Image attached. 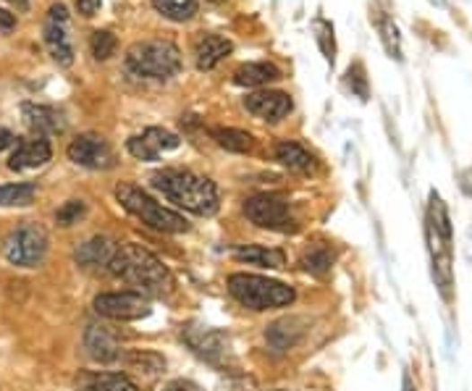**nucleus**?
I'll list each match as a JSON object with an SVG mask.
<instances>
[{
    "mask_svg": "<svg viewBox=\"0 0 472 391\" xmlns=\"http://www.w3.org/2000/svg\"><path fill=\"white\" fill-rule=\"evenodd\" d=\"M110 274L136 286L144 297H166L176 286L169 268L150 249L139 245H118V252L110 263Z\"/></svg>",
    "mask_w": 472,
    "mask_h": 391,
    "instance_id": "nucleus-1",
    "label": "nucleus"
},
{
    "mask_svg": "<svg viewBox=\"0 0 472 391\" xmlns=\"http://www.w3.org/2000/svg\"><path fill=\"white\" fill-rule=\"evenodd\" d=\"M153 187L163 192L170 203L195 215H213L218 211V189L210 178L192 171H158Z\"/></svg>",
    "mask_w": 472,
    "mask_h": 391,
    "instance_id": "nucleus-2",
    "label": "nucleus"
},
{
    "mask_svg": "<svg viewBox=\"0 0 472 391\" xmlns=\"http://www.w3.org/2000/svg\"><path fill=\"white\" fill-rule=\"evenodd\" d=\"M127 72L139 79H173L181 69V53L169 39H144L127 50Z\"/></svg>",
    "mask_w": 472,
    "mask_h": 391,
    "instance_id": "nucleus-3",
    "label": "nucleus"
},
{
    "mask_svg": "<svg viewBox=\"0 0 472 391\" xmlns=\"http://www.w3.org/2000/svg\"><path fill=\"white\" fill-rule=\"evenodd\" d=\"M229 291L239 305L249 310H275L297 300V291L292 286L281 284L275 279H266V276H255V274L229 276Z\"/></svg>",
    "mask_w": 472,
    "mask_h": 391,
    "instance_id": "nucleus-4",
    "label": "nucleus"
},
{
    "mask_svg": "<svg viewBox=\"0 0 472 391\" xmlns=\"http://www.w3.org/2000/svg\"><path fill=\"white\" fill-rule=\"evenodd\" d=\"M428 239L433 255V276L443 300H451V221L439 192H431L428 205Z\"/></svg>",
    "mask_w": 472,
    "mask_h": 391,
    "instance_id": "nucleus-5",
    "label": "nucleus"
},
{
    "mask_svg": "<svg viewBox=\"0 0 472 391\" xmlns=\"http://www.w3.org/2000/svg\"><path fill=\"white\" fill-rule=\"evenodd\" d=\"M116 197L124 205V211L136 215L144 226L155 229V231H166V234H181L189 229V223L184 221V215H179L170 208H163L158 200H153L144 189H139L135 184H118L116 187Z\"/></svg>",
    "mask_w": 472,
    "mask_h": 391,
    "instance_id": "nucleus-6",
    "label": "nucleus"
},
{
    "mask_svg": "<svg viewBox=\"0 0 472 391\" xmlns=\"http://www.w3.org/2000/svg\"><path fill=\"white\" fill-rule=\"evenodd\" d=\"M3 255L11 265L37 268L48 255V231L37 223L19 226L3 245Z\"/></svg>",
    "mask_w": 472,
    "mask_h": 391,
    "instance_id": "nucleus-7",
    "label": "nucleus"
},
{
    "mask_svg": "<svg viewBox=\"0 0 472 391\" xmlns=\"http://www.w3.org/2000/svg\"><path fill=\"white\" fill-rule=\"evenodd\" d=\"M244 215L270 231H292L294 229V215L289 200H284L281 195H255L244 203Z\"/></svg>",
    "mask_w": 472,
    "mask_h": 391,
    "instance_id": "nucleus-8",
    "label": "nucleus"
},
{
    "mask_svg": "<svg viewBox=\"0 0 472 391\" xmlns=\"http://www.w3.org/2000/svg\"><path fill=\"white\" fill-rule=\"evenodd\" d=\"M95 310L110 320H139L150 316V300L139 291H105L95 297Z\"/></svg>",
    "mask_w": 472,
    "mask_h": 391,
    "instance_id": "nucleus-9",
    "label": "nucleus"
},
{
    "mask_svg": "<svg viewBox=\"0 0 472 391\" xmlns=\"http://www.w3.org/2000/svg\"><path fill=\"white\" fill-rule=\"evenodd\" d=\"M68 8L64 3L50 5L48 22H45V45L58 66H71L74 64V45L68 39Z\"/></svg>",
    "mask_w": 472,
    "mask_h": 391,
    "instance_id": "nucleus-10",
    "label": "nucleus"
},
{
    "mask_svg": "<svg viewBox=\"0 0 472 391\" xmlns=\"http://www.w3.org/2000/svg\"><path fill=\"white\" fill-rule=\"evenodd\" d=\"M66 152L68 161H74L76 166L95 169V171L110 169V166L116 163L110 144L105 143L101 135H79L76 140H71Z\"/></svg>",
    "mask_w": 472,
    "mask_h": 391,
    "instance_id": "nucleus-11",
    "label": "nucleus"
},
{
    "mask_svg": "<svg viewBox=\"0 0 472 391\" xmlns=\"http://www.w3.org/2000/svg\"><path fill=\"white\" fill-rule=\"evenodd\" d=\"M118 252V245L108 237H92L84 245H79L74 252V260L82 271L90 274H110V263Z\"/></svg>",
    "mask_w": 472,
    "mask_h": 391,
    "instance_id": "nucleus-12",
    "label": "nucleus"
},
{
    "mask_svg": "<svg viewBox=\"0 0 472 391\" xmlns=\"http://www.w3.org/2000/svg\"><path fill=\"white\" fill-rule=\"evenodd\" d=\"M173 147H179V137L169 129H161V126H150L127 143V150L135 155L136 161H147V163L158 161L161 152L173 150Z\"/></svg>",
    "mask_w": 472,
    "mask_h": 391,
    "instance_id": "nucleus-13",
    "label": "nucleus"
},
{
    "mask_svg": "<svg viewBox=\"0 0 472 391\" xmlns=\"http://www.w3.org/2000/svg\"><path fill=\"white\" fill-rule=\"evenodd\" d=\"M244 108L263 118V121H270V124H278L281 118L289 116L292 110V98L286 92H273V90H266V92H252L244 98Z\"/></svg>",
    "mask_w": 472,
    "mask_h": 391,
    "instance_id": "nucleus-14",
    "label": "nucleus"
},
{
    "mask_svg": "<svg viewBox=\"0 0 472 391\" xmlns=\"http://www.w3.org/2000/svg\"><path fill=\"white\" fill-rule=\"evenodd\" d=\"M53 150H50V143L37 137V140H24V143L16 144L11 161H8V169L11 171H32V169H39L50 161Z\"/></svg>",
    "mask_w": 472,
    "mask_h": 391,
    "instance_id": "nucleus-15",
    "label": "nucleus"
},
{
    "mask_svg": "<svg viewBox=\"0 0 472 391\" xmlns=\"http://www.w3.org/2000/svg\"><path fill=\"white\" fill-rule=\"evenodd\" d=\"M22 113H24L27 126H30L32 132H37L39 137L58 135V132H64V129H66V121H64V116H61L56 108L24 103V106H22Z\"/></svg>",
    "mask_w": 472,
    "mask_h": 391,
    "instance_id": "nucleus-16",
    "label": "nucleus"
},
{
    "mask_svg": "<svg viewBox=\"0 0 472 391\" xmlns=\"http://www.w3.org/2000/svg\"><path fill=\"white\" fill-rule=\"evenodd\" d=\"M234 50V45H232V39H226V37L221 35H205L197 39V45H195V58H197V69L200 72H210V69H215L229 53Z\"/></svg>",
    "mask_w": 472,
    "mask_h": 391,
    "instance_id": "nucleus-17",
    "label": "nucleus"
},
{
    "mask_svg": "<svg viewBox=\"0 0 472 391\" xmlns=\"http://www.w3.org/2000/svg\"><path fill=\"white\" fill-rule=\"evenodd\" d=\"M84 350H87V355L92 357V360H98V362H113V360L121 357L118 342L102 326H90L87 328V334H84Z\"/></svg>",
    "mask_w": 472,
    "mask_h": 391,
    "instance_id": "nucleus-18",
    "label": "nucleus"
},
{
    "mask_svg": "<svg viewBox=\"0 0 472 391\" xmlns=\"http://www.w3.org/2000/svg\"><path fill=\"white\" fill-rule=\"evenodd\" d=\"M281 79V69L268 61H258V64H244L234 72V82L239 87H263Z\"/></svg>",
    "mask_w": 472,
    "mask_h": 391,
    "instance_id": "nucleus-19",
    "label": "nucleus"
},
{
    "mask_svg": "<svg viewBox=\"0 0 472 391\" xmlns=\"http://www.w3.org/2000/svg\"><path fill=\"white\" fill-rule=\"evenodd\" d=\"M334 260H337V255H334V249L331 245H326V242H315V245H310V248L302 252V268L307 274H312V276H318V279H323V276H328L331 274V268H334Z\"/></svg>",
    "mask_w": 472,
    "mask_h": 391,
    "instance_id": "nucleus-20",
    "label": "nucleus"
},
{
    "mask_svg": "<svg viewBox=\"0 0 472 391\" xmlns=\"http://www.w3.org/2000/svg\"><path fill=\"white\" fill-rule=\"evenodd\" d=\"M234 257L239 263H249V265H260V268H284L286 265V255L281 249L260 248V245L236 248Z\"/></svg>",
    "mask_w": 472,
    "mask_h": 391,
    "instance_id": "nucleus-21",
    "label": "nucleus"
},
{
    "mask_svg": "<svg viewBox=\"0 0 472 391\" xmlns=\"http://www.w3.org/2000/svg\"><path fill=\"white\" fill-rule=\"evenodd\" d=\"M275 161L281 166H286L289 171H312L315 169V158L300 143L275 144Z\"/></svg>",
    "mask_w": 472,
    "mask_h": 391,
    "instance_id": "nucleus-22",
    "label": "nucleus"
},
{
    "mask_svg": "<svg viewBox=\"0 0 472 391\" xmlns=\"http://www.w3.org/2000/svg\"><path fill=\"white\" fill-rule=\"evenodd\" d=\"M34 195H37V184H30V181L3 184L0 187V205L3 208H27V205H32Z\"/></svg>",
    "mask_w": 472,
    "mask_h": 391,
    "instance_id": "nucleus-23",
    "label": "nucleus"
},
{
    "mask_svg": "<svg viewBox=\"0 0 472 391\" xmlns=\"http://www.w3.org/2000/svg\"><path fill=\"white\" fill-rule=\"evenodd\" d=\"M79 391H136V387L121 373H98L90 376Z\"/></svg>",
    "mask_w": 472,
    "mask_h": 391,
    "instance_id": "nucleus-24",
    "label": "nucleus"
},
{
    "mask_svg": "<svg viewBox=\"0 0 472 391\" xmlns=\"http://www.w3.org/2000/svg\"><path fill=\"white\" fill-rule=\"evenodd\" d=\"M375 27H378V32H380V39H383L389 56L397 58V61H402V37H399V27H397L383 11H378V16H375Z\"/></svg>",
    "mask_w": 472,
    "mask_h": 391,
    "instance_id": "nucleus-25",
    "label": "nucleus"
},
{
    "mask_svg": "<svg viewBox=\"0 0 472 391\" xmlns=\"http://www.w3.org/2000/svg\"><path fill=\"white\" fill-rule=\"evenodd\" d=\"M213 140L229 152H249L255 147L252 135H247L241 129H213Z\"/></svg>",
    "mask_w": 472,
    "mask_h": 391,
    "instance_id": "nucleus-26",
    "label": "nucleus"
},
{
    "mask_svg": "<svg viewBox=\"0 0 472 391\" xmlns=\"http://www.w3.org/2000/svg\"><path fill=\"white\" fill-rule=\"evenodd\" d=\"M153 5L170 22H189L197 13V0H153Z\"/></svg>",
    "mask_w": 472,
    "mask_h": 391,
    "instance_id": "nucleus-27",
    "label": "nucleus"
},
{
    "mask_svg": "<svg viewBox=\"0 0 472 391\" xmlns=\"http://www.w3.org/2000/svg\"><path fill=\"white\" fill-rule=\"evenodd\" d=\"M312 30H315V39H318L323 56L334 64V53H337V45H334V27H331L326 19H315V22H312Z\"/></svg>",
    "mask_w": 472,
    "mask_h": 391,
    "instance_id": "nucleus-28",
    "label": "nucleus"
},
{
    "mask_svg": "<svg viewBox=\"0 0 472 391\" xmlns=\"http://www.w3.org/2000/svg\"><path fill=\"white\" fill-rule=\"evenodd\" d=\"M116 48H118V39H116L113 32L98 30V32L92 35V56H95L98 61H108L110 56H116Z\"/></svg>",
    "mask_w": 472,
    "mask_h": 391,
    "instance_id": "nucleus-29",
    "label": "nucleus"
},
{
    "mask_svg": "<svg viewBox=\"0 0 472 391\" xmlns=\"http://www.w3.org/2000/svg\"><path fill=\"white\" fill-rule=\"evenodd\" d=\"M129 365H135L139 373L155 376L166 368V360L155 352H135V355H129Z\"/></svg>",
    "mask_w": 472,
    "mask_h": 391,
    "instance_id": "nucleus-30",
    "label": "nucleus"
},
{
    "mask_svg": "<svg viewBox=\"0 0 472 391\" xmlns=\"http://www.w3.org/2000/svg\"><path fill=\"white\" fill-rule=\"evenodd\" d=\"M84 213H87V205H84L82 200H68V203H64V205L58 208L56 221H58L61 226H74V223H79V218H84Z\"/></svg>",
    "mask_w": 472,
    "mask_h": 391,
    "instance_id": "nucleus-31",
    "label": "nucleus"
},
{
    "mask_svg": "<svg viewBox=\"0 0 472 391\" xmlns=\"http://www.w3.org/2000/svg\"><path fill=\"white\" fill-rule=\"evenodd\" d=\"M76 3V11L82 13V16H95L98 11H101V5H102V0H74Z\"/></svg>",
    "mask_w": 472,
    "mask_h": 391,
    "instance_id": "nucleus-32",
    "label": "nucleus"
},
{
    "mask_svg": "<svg viewBox=\"0 0 472 391\" xmlns=\"http://www.w3.org/2000/svg\"><path fill=\"white\" fill-rule=\"evenodd\" d=\"M346 76H354V82L360 84V87H357V95L365 100V98H368V87H365V72H363V66H360V64H354V66L349 69Z\"/></svg>",
    "mask_w": 472,
    "mask_h": 391,
    "instance_id": "nucleus-33",
    "label": "nucleus"
},
{
    "mask_svg": "<svg viewBox=\"0 0 472 391\" xmlns=\"http://www.w3.org/2000/svg\"><path fill=\"white\" fill-rule=\"evenodd\" d=\"M13 27H16V16H13L11 11L0 8V32H8V30H13Z\"/></svg>",
    "mask_w": 472,
    "mask_h": 391,
    "instance_id": "nucleus-34",
    "label": "nucleus"
},
{
    "mask_svg": "<svg viewBox=\"0 0 472 391\" xmlns=\"http://www.w3.org/2000/svg\"><path fill=\"white\" fill-rule=\"evenodd\" d=\"M163 391H203L197 384H192V381H173L169 384Z\"/></svg>",
    "mask_w": 472,
    "mask_h": 391,
    "instance_id": "nucleus-35",
    "label": "nucleus"
},
{
    "mask_svg": "<svg viewBox=\"0 0 472 391\" xmlns=\"http://www.w3.org/2000/svg\"><path fill=\"white\" fill-rule=\"evenodd\" d=\"M11 143H13V135H11L8 129H0V152H3Z\"/></svg>",
    "mask_w": 472,
    "mask_h": 391,
    "instance_id": "nucleus-36",
    "label": "nucleus"
},
{
    "mask_svg": "<svg viewBox=\"0 0 472 391\" xmlns=\"http://www.w3.org/2000/svg\"><path fill=\"white\" fill-rule=\"evenodd\" d=\"M405 391H415V387H412V381H409V376H405Z\"/></svg>",
    "mask_w": 472,
    "mask_h": 391,
    "instance_id": "nucleus-37",
    "label": "nucleus"
},
{
    "mask_svg": "<svg viewBox=\"0 0 472 391\" xmlns=\"http://www.w3.org/2000/svg\"><path fill=\"white\" fill-rule=\"evenodd\" d=\"M11 3H19V5H27V0H11Z\"/></svg>",
    "mask_w": 472,
    "mask_h": 391,
    "instance_id": "nucleus-38",
    "label": "nucleus"
},
{
    "mask_svg": "<svg viewBox=\"0 0 472 391\" xmlns=\"http://www.w3.org/2000/svg\"><path fill=\"white\" fill-rule=\"evenodd\" d=\"M213 3H221V0H213Z\"/></svg>",
    "mask_w": 472,
    "mask_h": 391,
    "instance_id": "nucleus-39",
    "label": "nucleus"
}]
</instances>
